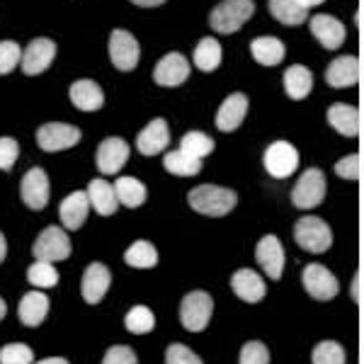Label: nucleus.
I'll list each match as a JSON object with an SVG mask.
<instances>
[{"label":"nucleus","instance_id":"1","mask_svg":"<svg viewBox=\"0 0 364 364\" xmlns=\"http://www.w3.org/2000/svg\"><path fill=\"white\" fill-rule=\"evenodd\" d=\"M190 207L204 216H226L238 204V195L228 187L219 185H199L187 195Z\"/></svg>","mask_w":364,"mask_h":364},{"label":"nucleus","instance_id":"2","mask_svg":"<svg viewBox=\"0 0 364 364\" xmlns=\"http://www.w3.org/2000/svg\"><path fill=\"white\" fill-rule=\"evenodd\" d=\"M255 13L252 0H221L209 15V25L219 34H233L238 32L245 22Z\"/></svg>","mask_w":364,"mask_h":364},{"label":"nucleus","instance_id":"3","mask_svg":"<svg viewBox=\"0 0 364 364\" xmlns=\"http://www.w3.org/2000/svg\"><path fill=\"white\" fill-rule=\"evenodd\" d=\"M294 238H296L299 248L316 252V255L326 252L333 245L331 226L323 219H318V216H304V219H299L294 226Z\"/></svg>","mask_w":364,"mask_h":364},{"label":"nucleus","instance_id":"4","mask_svg":"<svg viewBox=\"0 0 364 364\" xmlns=\"http://www.w3.org/2000/svg\"><path fill=\"white\" fill-rule=\"evenodd\" d=\"M211 314H214V301L207 291H190L180 304V321L190 333H202L209 326Z\"/></svg>","mask_w":364,"mask_h":364},{"label":"nucleus","instance_id":"5","mask_svg":"<svg viewBox=\"0 0 364 364\" xmlns=\"http://www.w3.org/2000/svg\"><path fill=\"white\" fill-rule=\"evenodd\" d=\"M326 199V175L318 168H309L299 178V182L291 190V202L296 209H316Z\"/></svg>","mask_w":364,"mask_h":364},{"label":"nucleus","instance_id":"6","mask_svg":"<svg viewBox=\"0 0 364 364\" xmlns=\"http://www.w3.org/2000/svg\"><path fill=\"white\" fill-rule=\"evenodd\" d=\"M80 129L73 124H63V122H49L37 129V144L46 154H56V151L73 149L80 141Z\"/></svg>","mask_w":364,"mask_h":364},{"label":"nucleus","instance_id":"7","mask_svg":"<svg viewBox=\"0 0 364 364\" xmlns=\"http://www.w3.org/2000/svg\"><path fill=\"white\" fill-rule=\"evenodd\" d=\"M34 260L44 262H61L68 260L70 255V240L61 226H49L39 233V238L34 240Z\"/></svg>","mask_w":364,"mask_h":364},{"label":"nucleus","instance_id":"8","mask_svg":"<svg viewBox=\"0 0 364 364\" xmlns=\"http://www.w3.org/2000/svg\"><path fill=\"white\" fill-rule=\"evenodd\" d=\"M109 58L119 70H134L139 66L141 58V46L134 39V34H129L127 29H114L109 34Z\"/></svg>","mask_w":364,"mask_h":364},{"label":"nucleus","instance_id":"9","mask_svg":"<svg viewBox=\"0 0 364 364\" xmlns=\"http://www.w3.org/2000/svg\"><path fill=\"white\" fill-rule=\"evenodd\" d=\"M301 279H304V289H306L316 301H331V299H336L340 291V284H338V279L333 277V272L323 265H318V262L306 265Z\"/></svg>","mask_w":364,"mask_h":364},{"label":"nucleus","instance_id":"10","mask_svg":"<svg viewBox=\"0 0 364 364\" xmlns=\"http://www.w3.org/2000/svg\"><path fill=\"white\" fill-rule=\"evenodd\" d=\"M54 58H56V44L46 37H39V39H32V42L27 44V49L22 51L20 68L25 75H39L54 63Z\"/></svg>","mask_w":364,"mask_h":364},{"label":"nucleus","instance_id":"11","mask_svg":"<svg viewBox=\"0 0 364 364\" xmlns=\"http://www.w3.org/2000/svg\"><path fill=\"white\" fill-rule=\"evenodd\" d=\"M265 168L272 178H289L299 168V151L287 141H274L265 151Z\"/></svg>","mask_w":364,"mask_h":364},{"label":"nucleus","instance_id":"12","mask_svg":"<svg viewBox=\"0 0 364 364\" xmlns=\"http://www.w3.org/2000/svg\"><path fill=\"white\" fill-rule=\"evenodd\" d=\"M20 195L29 209L42 211L46 207V202H49V178H46L42 168L27 170L20 182Z\"/></svg>","mask_w":364,"mask_h":364},{"label":"nucleus","instance_id":"13","mask_svg":"<svg viewBox=\"0 0 364 364\" xmlns=\"http://www.w3.org/2000/svg\"><path fill=\"white\" fill-rule=\"evenodd\" d=\"M190 78V63L187 58L178 54V51H170L156 63L154 70V80L163 87H178Z\"/></svg>","mask_w":364,"mask_h":364},{"label":"nucleus","instance_id":"14","mask_svg":"<svg viewBox=\"0 0 364 364\" xmlns=\"http://www.w3.org/2000/svg\"><path fill=\"white\" fill-rule=\"evenodd\" d=\"M129 158V144L119 136H109L97 146V170L102 175H117Z\"/></svg>","mask_w":364,"mask_h":364},{"label":"nucleus","instance_id":"15","mask_svg":"<svg viewBox=\"0 0 364 364\" xmlns=\"http://www.w3.org/2000/svg\"><path fill=\"white\" fill-rule=\"evenodd\" d=\"M255 260L269 279H279L284 272V248L277 236H262L255 248Z\"/></svg>","mask_w":364,"mask_h":364},{"label":"nucleus","instance_id":"16","mask_svg":"<svg viewBox=\"0 0 364 364\" xmlns=\"http://www.w3.org/2000/svg\"><path fill=\"white\" fill-rule=\"evenodd\" d=\"M109 284H112V272L102 265V262H92L85 267L83 282H80V294L87 304H100L107 294Z\"/></svg>","mask_w":364,"mask_h":364},{"label":"nucleus","instance_id":"17","mask_svg":"<svg viewBox=\"0 0 364 364\" xmlns=\"http://www.w3.org/2000/svg\"><path fill=\"white\" fill-rule=\"evenodd\" d=\"M245 114H248V97L243 92H233L221 102L219 112H216V129L219 132H236L243 124Z\"/></svg>","mask_w":364,"mask_h":364},{"label":"nucleus","instance_id":"18","mask_svg":"<svg viewBox=\"0 0 364 364\" xmlns=\"http://www.w3.org/2000/svg\"><path fill=\"white\" fill-rule=\"evenodd\" d=\"M311 32H314V37L318 39L323 49H338V46H343L345 42V25L340 20H336L333 15H314L311 17Z\"/></svg>","mask_w":364,"mask_h":364},{"label":"nucleus","instance_id":"19","mask_svg":"<svg viewBox=\"0 0 364 364\" xmlns=\"http://www.w3.org/2000/svg\"><path fill=\"white\" fill-rule=\"evenodd\" d=\"M170 144V129H168V122L166 119H154L144 132L136 136V149L141 156H158L168 149Z\"/></svg>","mask_w":364,"mask_h":364},{"label":"nucleus","instance_id":"20","mask_svg":"<svg viewBox=\"0 0 364 364\" xmlns=\"http://www.w3.org/2000/svg\"><path fill=\"white\" fill-rule=\"evenodd\" d=\"M87 211H90V199H87V192L75 190L73 195H68L61 202V209H58V216H61V224L68 231H78L80 226L85 224Z\"/></svg>","mask_w":364,"mask_h":364},{"label":"nucleus","instance_id":"21","mask_svg":"<svg viewBox=\"0 0 364 364\" xmlns=\"http://www.w3.org/2000/svg\"><path fill=\"white\" fill-rule=\"evenodd\" d=\"M231 289L236 291L238 299H243L245 304H257L260 299H265L267 294V287H265V279L260 277L257 272L252 269H238L236 274L231 277Z\"/></svg>","mask_w":364,"mask_h":364},{"label":"nucleus","instance_id":"22","mask_svg":"<svg viewBox=\"0 0 364 364\" xmlns=\"http://www.w3.org/2000/svg\"><path fill=\"white\" fill-rule=\"evenodd\" d=\"M68 97L80 112H97L100 107L105 105V92L95 80H75L68 90Z\"/></svg>","mask_w":364,"mask_h":364},{"label":"nucleus","instance_id":"23","mask_svg":"<svg viewBox=\"0 0 364 364\" xmlns=\"http://www.w3.org/2000/svg\"><path fill=\"white\" fill-rule=\"evenodd\" d=\"M357 78H360V61L352 54L338 56L326 68V83L331 87H350L357 83Z\"/></svg>","mask_w":364,"mask_h":364},{"label":"nucleus","instance_id":"24","mask_svg":"<svg viewBox=\"0 0 364 364\" xmlns=\"http://www.w3.org/2000/svg\"><path fill=\"white\" fill-rule=\"evenodd\" d=\"M87 199H90V207L97 211L100 216H112L117 207H119V199H117L114 185L112 182H105L95 178L87 185Z\"/></svg>","mask_w":364,"mask_h":364},{"label":"nucleus","instance_id":"25","mask_svg":"<svg viewBox=\"0 0 364 364\" xmlns=\"http://www.w3.org/2000/svg\"><path fill=\"white\" fill-rule=\"evenodd\" d=\"M328 122H331V127L336 129L338 134H343V136H348V139L360 134V112H357V107H352V105H345V102L331 105V107H328Z\"/></svg>","mask_w":364,"mask_h":364},{"label":"nucleus","instance_id":"26","mask_svg":"<svg viewBox=\"0 0 364 364\" xmlns=\"http://www.w3.org/2000/svg\"><path fill=\"white\" fill-rule=\"evenodd\" d=\"M46 314H49V299H46L42 291H29V294L22 296L17 316H20V321L25 323L27 328L42 326Z\"/></svg>","mask_w":364,"mask_h":364},{"label":"nucleus","instance_id":"27","mask_svg":"<svg viewBox=\"0 0 364 364\" xmlns=\"http://www.w3.org/2000/svg\"><path fill=\"white\" fill-rule=\"evenodd\" d=\"M284 44L277 37H257L250 42V54L260 66H277L284 58Z\"/></svg>","mask_w":364,"mask_h":364},{"label":"nucleus","instance_id":"28","mask_svg":"<svg viewBox=\"0 0 364 364\" xmlns=\"http://www.w3.org/2000/svg\"><path fill=\"white\" fill-rule=\"evenodd\" d=\"M163 168L168 170L170 175H178V178H195V175L202 173V161L195 156H190L187 151H170L163 158Z\"/></svg>","mask_w":364,"mask_h":364},{"label":"nucleus","instance_id":"29","mask_svg":"<svg viewBox=\"0 0 364 364\" xmlns=\"http://www.w3.org/2000/svg\"><path fill=\"white\" fill-rule=\"evenodd\" d=\"M311 87H314V73L301 66V63H296V66H289L284 73V90L287 95L291 100H304L311 92Z\"/></svg>","mask_w":364,"mask_h":364},{"label":"nucleus","instance_id":"30","mask_svg":"<svg viewBox=\"0 0 364 364\" xmlns=\"http://www.w3.org/2000/svg\"><path fill=\"white\" fill-rule=\"evenodd\" d=\"M269 13L277 22L287 27H299L306 22L309 10L299 0H269Z\"/></svg>","mask_w":364,"mask_h":364},{"label":"nucleus","instance_id":"31","mask_svg":"<svg viewBox=\"0 0 364 364\" xmlns=\"http://www.w3.org/2000/svg\"><path fill=\"white\" fill-rule=\"evenodd\" d=\"M114 192L119 204H124L129 209H136L146 202V187L136 178H119L114 182Z\"/></svg>","mask_w":364,"mask_h":364},{"label":"nucleus","instance_id":"32","mask_svg":"<svg viewBox=\"0 0 364 364\" xmlns=\"http://www.w3.org/2000/svg\"><path fill=\"white\" fill-rule=\"evenodd\" d=\"M127 265L136 267V269H151L158 265V250L154 248L151 240H136L127 252H124Z\"/></svg>","mask_w":364,"mask_h":364},{"label":"nucleus","instance_id":"33","mask_svg":"<svg viewBox=\"0 0 364 364\" xmlns=\"http://www.w3.org/2000/svg\"><path fill=\"white\" fill-rule=\"evenodd\" d=\"M219 63H221V44L211 37H204L195 49V66L199 70H204V73H211V70L219 68Z\"/></svg>","mask_w":364,"mask_h":364},{"label":"nucleus","instance_id":"34","mask_svg":"<svg viewBox=\"0 0 364 364\" xmlns=\"http://www.w3.org/2000/svg\"><path fill=\"white\" fill-rule=\"evenodd\" d=\"M124 326L129 333H136V336H146L156 328V316L149 306H134L127 314Z\"/></svg>","mask_w":364,"mask_h":364},{"label":"nucleus","instance_id":"35","mask_svg":"<svg viewBox=\"0 0 364 364\" xmlns=\"http://www.w3.org/2000/svg\"><path fill=\"white\" fill-rule=\"evenodd\" d=\"M27 282L39 289H51V287L58 284V272L54 267V262H44V260H37L32 267L27 269Z\"/></svg>","mask_w":364,"mask_h":364},{"label":"nucleus","instance_id":"36","mask_svg":"<svg viewBox=\"0 0 364 364\" xmlns=\"http://www.w3.org/2000/svg\"><path fill=\"white\" fill-rule=\"evenodd\" d=\"M180 149L202 161V158H207L211 151H214V141H211L204 132H187L180 141Z\"/></svg>","mask_w":364,"mask_h":364},{"label":"nucleus","instance_id":"37","mask_svg":"<svg viewBox=\"0 0 364 364\" xmlns=\"http://www.w3.org/2000/svg\"><path fill=\"white\" fill-rule=\"evenodd\" d=\"M311 362L314 364H345V348L336 340H323L314 348V355H311Z\"/></svg>","mask_w":364,"mask_h":364},{"label":"nucleus","instance_id":"38","mask_svg":"<svg viewBox=\"0 0 364 364\" xmlns=\"http://www.w3.org/2000/svg\"><path fill=\"white\" fill-rule=\"evenodd\" d=\"M34 352L25 343H10L0 348V364H32Z\"/></svg>","mask_w":364,"mask_h":364},{"label":"nucleus","instance_id":"39","mask_svg":"<svg viewBox=\"0 0 364 364\" xmlns=\"http://www.w3.org/2000/svg\"><path fill=\"white\" fill-rule=\"evenodd\" d=\"M20 63H22V49H20V44L10 42V39L0 42V75L13 73L15 66H20Z\"/></svg>","mask_w":364,"mask_h":364},{"label":"nucleus","instance_id":"40","mask_svg":"<svg viewBox=\"0 0 364 364\" xmlns=\"http://www.w3.org/2000/svg\"><path fill=\"white\" fill-rule=\"evenodd\" d=\"M238 364H269V350L257 340H250L240 348Z\"/></svg>","mask_w":364,"mask_h":364},{"label":"nucleus","instance_id":"41","mask_svg":"<svg viewBox=\"0 0 364 364\" xmlns=\"http://www.w3.org/2000/svg\"><path fill=\"white\" fill-rule=\"evenodd\" d=\"M20 156V144L10 136H3L0 139V170L10 173L15 168V161Z\"/></svg>","mask_w":364,"mask_h":364},{"label":"nucleus","instance_id":"42","mask_svg":"<svg viewBox=\"0 0 364 364\" xmlns=\"http://www.w3.org/2000/svg\"><path fill=\"white\" fill-rule=\"evenodd\" d=\"M166 364H202V360L187 345L175 343L166 350Z\"/></svg>","mask_w":364,"mask_h":364},{"label":"nucleus","instance_id":"43","mask_svg":"<svg viewBox=\"0 0 364 364\" xmlns=\"http://www.w3.org/2000/svg\"><path fill=\"white\" fill-rule=\"evenodd\" d=\"M102 364H139V360H136V352L132 348H127V345H114V348H109L105 352Z\"/></svg>","mask_w":364,"mask_h":364},{"label":"nucleus","instance_id":"44","mask_svg":"<svg viewBox=\"0 0 364 364\" xmlns=\"http://www.w3.org/2000/svg\"><path fill=\"white\" fill-rule=\"evenodd\" d=\"M336 173H338V178L357 180V178H360V156L350 154V156L340 158V161L336 163Z\"/></svg>","mask_w":364,"mask_h":364},{"label":"nucleus","instance_id":"45","mask_svg":"<svg viewBox=\"0 0 364 364\" xmlns=\"http://www.w3.org/2000/svg\"><path fill=\"white\" fill-rule=\"evenodd\" d=\"M350 294H352V301H360V274H355V279H352Z\"/></svg>","mask_w":364,"mask_h":364},{"label":"nucleus","instance_id":"46","mask_svg":"<svg viewBox=\"0 0 364 364\" xmlns=\"http://www.w3.org/2000/svg\"><path fill=\"white\" fill-rule=\"evenodd\" d=\"M134 5H139V8H158V5H163L166 0H132Z\"/></svg>","mask_w":364,"mask_h":364},{"label":"nucleus","instance_id":"47","mask_svg":"<svg viewBox=\"0 0 364 364\" xmlns=\"http://www.w3.org/2000/svg\"><path fill=\"white\" fill-rule=\"evenodd\" d=\"M34 364H68V360H63V357H49V360L34 362Z\"/></svg>","mask_w":364,"mask_h":364},{"label":"nucleus","instance_id":"48","mask_svg":"<svg viewBox=\"0 0 364 364\" xmlns=\"http://www.w3.org/2000/svg\"><path fill=\"white\" fill-rule=\"evenodd\" d=\"M5 252H8V243H5V236L0 233V262L5 260Z\"/></svg>","mask_w":364,"mask_h":364},{"label":"nucleus","instance_id":"49","mask_svg":"<svg viewBox=\"0 0 364 364\" xmlns=\"http://www.w3.org/2000/svg\"><path fill=\"white\" fill-rule=\"evenodd\" d=\"M299 3H301V5H304V8H306V10H309V8H316V5H321V3H323V0H299Z\"/></svg>","mask_w":364,"mask_h":364},{"label":"nucleus","instance_id":"50","mask_svg":"<svg viewBox=\"0 0 364 364\" xmlns=\"http://www.w3.org/2000/svg\"><path fill=\"white\" fill-rule=\"evenodd\" d=\"M5 314H8V306H5V301L0 299V321L5 318Z\"/></svg>","mask_w":364,"mask_h":364}]
</instances>
